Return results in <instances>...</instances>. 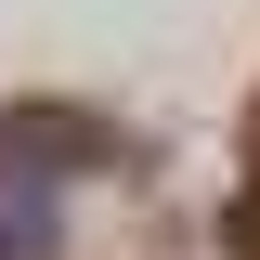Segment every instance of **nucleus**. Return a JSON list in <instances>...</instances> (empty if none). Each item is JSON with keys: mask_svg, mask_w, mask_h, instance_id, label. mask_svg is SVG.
I'll use <instances>...</instances> for the list:
<instances>
[{"mask_svg": "<svg viewBox=\"0 0 260 260\" xmlns=\"http://www.w3.org/2000/svg\"><path fill=\"white\" fill-rule=\"evenodd\" d=\"M104 130L91 117H0V169H91Z\"/></svg>", "mask_w": 260, "mask_h": 260, "instance_id": "f257e3e1", "label": "nucleus"}]
</instances>
